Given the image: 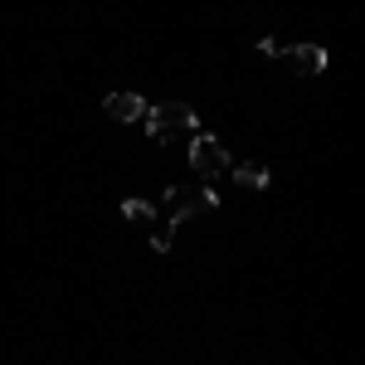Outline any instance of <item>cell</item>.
Wrapping results in <instances>:
<instances>
[{"instance_id":"obj_1","label":"cell","mask_w":365,"mask_h":365,"mask_svg":"<svg viewBox=\"0 0 365 365\" xmlns=\"http://www.w3.org/2000/svg\"><path fill=\"white\" fill-rule=\"evenodd\" d=\"M195 108H185V103H156V108H146V137L175 141L180 132H195Z\"/></svg>"},{"instance_id":"obj_2","label":"cell","mask_w":365,"mask_h":365,"mask_svg":"<svg viewBox=\"0 0 365 365\" xmlns=\"http://www.w3.org/2000/svg\"><path fill=\"white\" fill-rule=\"evenodd\" d=\"M190 170L195 175H220V170H229V151L220 146V137H195L190 141Z\"/></svg>"},{"instance_id":"obj_3","label":"cell","mask_w":365,"mask_h":365,"mask_svg":"<svg viewBox=\"0 0 365 365\" xmlns=\"http://www.w3.org/2000/svg\"><path fill=\"white\" fill-rule=\"evenodd\" d=\"M103 108H108L113 122H141V117H146L141 93H108V98H103Z\"/></svg>"},{"instance_id":"obj_4","label":"cell","mask_w":365,"mask_h":365,"mask_svg":"<svg viewBox=\"0 0 365 365\" xmlns=\"http://www.w3.org/2000/svg\"><path fill=\"white\" fill-rule=\"evenodd\" d=\"M287 58H292V68H297L302 78H317V73L327 68V49H322V44H297V49H287Z\"/></svg>"},{"instance_id":"obj_5","label":"cell","mask_w":365,"mask_h":365,"mask_svg":"<svg viewBox=\"0 0 365 365\" xmlns=\"http://www.w3.org/2000/svg\"><path fill=\"white\" fill-rule=\"evenodd\" d=\"M234 180H239L244 190H268V170L258 166V161H244V166H234Z\"/></svg>"},{"instance_id":"obj_6","label":"cell","mask_w":365,"mask_h":365,"mask_svg":"<svg viewBox=\"0 0 365 365\" xmlns=\"http://www.w3.org/2000/svg\"><path fill=\"white\" fill-rule=\"evenodd\" d=\"M122 215L132 220V225H156V210H151V200H122Z\"/></svg>"},{"instance_id":"obj_7","label":"cell","mask_w":365,"mask_h":365,"mask_svg":"<svg viewBox=\"0 0 365 365\" xmlns=\"http://www.w3.org/2000/svg\"><path fill=\"white\" fill-rule=\"evenodd\" d=\"M170 244H175V225L166 220V225H156V229H151V249H156V253H166Z\"/></svg>"},{"instance_id":"obj_8","label":"cell","mask_w":365,"mask_h":365,"mask_svg":"<svg viewBox=\"0 0 365 365\" xmlns=\"http://www.w3.org/2000/svg\"><path fill=\"white\" fill-rule=\"evenodd\" d=\"M258 54L273 58V54H282V44H278V39H258Z\"/></svg>"}]
</instances>
